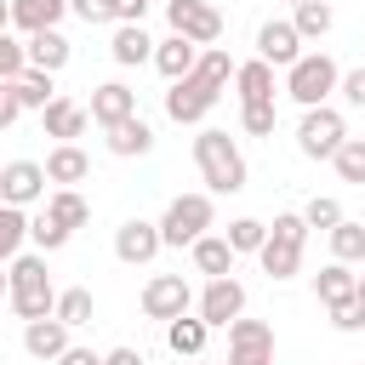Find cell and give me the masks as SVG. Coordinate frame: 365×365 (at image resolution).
I'll return each mask as SVG.
<instances>
[{"label": "cell", "mask_w": 365, "mask_h": 365, "mask_svg": "<svg viewBox=\"0 0 365 365\" xmlns=\"http://www.w3.org/2000/svg\"><path fill=\"white\" fill-rule=\"evenodd\" d=\"M6 285H11V314H17L23 325H34V319H57V297H63V291H51L40 257H11Z\"/></svg>", "instance_id": "6da1fadb"}, {"label": "cell", "mask_w": 365, "mask_h": 365, "mask_svg": "<svg viewBox=\"0 0 365 365\" xmlns=\"http://www.w3.org/2000/svg\"><path fill=\"white\" fill-rule=\"evenodd\" d=\"M194 165H200L211 194H240L245 188V154L228 131H200L194 137Z\"/></svg>", "instance_id": "7a4b0ae2"}, {"label": "cell", "mask_w": 365, "mask_h": 365, "mask_svg": "<svg viewBox=\"0 0 365 365\" xmlns=\"http://www.w3.org/2000/svg\"><path fill=\"white\" fill-rule=\"evenodd\" d=\"M285 91H291L302 108H325V97H331V91H342V68H336L325 51H308L302 63H291V68H285Z\"/></svg>", "instance_id": "3957f363"}, {"label": "cell", "mask_w": 365, "mask_h": 365, "mask_svg": "<svg viewBox=\"0 0 365 365\" xmlns=\"http://www.w3.org/2000/svg\"><path fill=\"white\" fill-rule=\"evenodd\" d=\"M205 228H211V194H177L165 205V217H160L165 245H200Z\"/></svg>", "instance_id": "277c9868"}, {"label": "cell", "mask_w": 365, "mask_h": 365, "mask_svg": "<svg viewBox=\"0 0 365 365\" xmlns=\"http://www.w3.org/2000/svg\"><path fill=\"white\" fill-rule=\"evenodd\" d=\"M348 143V125L336 108H302V125H297V148L308 160H336Z\"/></svg>", "instance_id": "5b68a950"}, {"label": "cell", "mask_w": 365, "mask_h": 365, "mask_svg": "<svg viewBox=\"0 0 365 365\" xmlns=\"http://www.w3.org/2000/svg\"><path fill=\"white\" fill-rule=\"evenodd\" d=\"M165 23H171V34H182L194 46H217L222 40V11L211 0H165Z\"/></svg>", "instance_id": "8992f818"}, {"label": "cell", "mask_w": 365, "mask_h": 365, "mask_svg": "<svg viewBox=\"0 0 365 365\" xmlns=\"http://www.w3.org/2000/svg\"><path fill=\"white\" fill-rule=\"evenodd\" d=\"M217 86L211 80H200V74H188V80H171V91H165V114L177 120V125H200L211 108H217Z\"/></svg>", "instance_id": "52a82bcc"}, {"label": "cell", "mask_w": 365, "mask_h": 365, "mask_svg": "<svg viewBox=\"0 0 365 365\" xmlns=\"http://www.w3.org/2000/svg\"><path fill=\"white\" fill-rule=\"evenodd\" d=\"M188 302H194V291H188V279L182 274H154L148 285H143V314L148 319H182L188 314Z\"/></svg>", "instance_id": "ba28073f"}, {"label": "cell", "mask_w": 365, "mask_h": 365, "mask_svg": "<svg viewBox=\"0 0 365 365\" xmlns=\"http://www.w3.org/2000/svg\"><path fill=\"white\" fill-rule=\"evenodd\" d=\"M257 57H262V63H274V68H291V63H302L308 51H302V34H297V23H285V17H268V23L257 29Z\"/></svg>", "instance_id": "9c48e42d"}, {"label": "cell", "mask_w": 365, "mask_h": 365, "mask_svg": "<svg viewBox=\"0 0 365 365\" xmlns=\"http://www.w3.org/2000/svg\"><path fill=\"white\" fill-rule=\"evenodd\" d=\"M160 245H165L160 222H143V217H131V222H120V228H114V257H120V262H131V268L154 262V257H160Z\"/></svg>", "instance_id": "30bf717a"}, {"label": "cell", "mask_w": 365, "mask_h": 365, "mask_svg": "<svg viewBox=\"0 0 365 365\" xmlns=\"http://www.w3.org/2000/svg\"><path fill=\"white\" fill-rule=\"evenodd\" d=\"M200 319L205 325H234V319H245V285L228 274V279H211L205 291H200Z\"/></svg>", "instance_id": "8fae6325"}, {"label": "cell", "mask_w": 365, "mask_h": 365, "mask_svg": "<svg viewBox=\"0 0 365 365\" xmlns=\"http://www.w3.org/2000/svg\"><path fill=\"white\" fill-rule=\"evenodd\" d=\"M46 165H34V160H11L6 171H0V200L6 205H34L40 194H46Z\"/></svg>", "instance_id": "7c38bea8"}, {"label": "cell", "mask_w": 365, "mask_h": 365, "mask_svg": "<svg viewBox=\"0 0 365 365\" xmlns=\"http://www.w3.org/2000/svg\"><path fill=\"white\" fill-rule=\"evenodd\" d=\"M91 120H97L103 131H114V125L137 120V91H131V86H120V80L97 86V91H91Z\"/></svg>", "instance_id": "4fadbf2b"}, {"label": "cell", "mask_w": 365, "mask_h": 365, "mask_svg": "<svg viewBox=\"0 0 365 365\" xmlns=\"http://www.w3.org/2000/svg\"><path fill=\"white\" fill-rule=\"evenodd\" d=\"M63 11H74L68 0H11V29L17 34H46L63 23Z\"/></svg>", "instance_id": "5bb4252c"}, {"label": "cell", "mask_w": 365, "mask_h": 365, "mask_svg": "<svg viewBox=\"0 0 365 365\" xmlns=\"http://www.w3.org/2000/svg\"><path fill=\"white\" fill-rule=\"evenodd\" d=\"M154 51H160V46H154V40L143 34V23H120V29H114V40H108V57H114L120 68L154 63Z\"/></svg>", "instance_id": "9a60e30c"}, {"label": "cell", "mask_w": 365, "mask_h": 365, "mask_svg": "<svg viewBox=\"0 0 365 365\" xmlns=\"http://www.w3.org/2000/svg\"><path fill=\"white\" fill-rule=\"evenodd\" d=\"M200 51H205V46H194V40L171 34V40H160V51H154V68H160L165 80H188V74L200 68Z\"/></svg>", "instance_id": "2e32d148"}, {"label": "cell", "mask_w": 365, "mask_h": 365, "mask_svg": "<svg viewBox=\"0 0 365 365\" xmlns=\"http://www.w3.org/2000/svg\"><path fill=\"white\" fill-rule=\"evenodd\" d=\"M23 348L34 359H63L68 354V325L63 319H34V325H23Z\"/></svg>", "instance_id": "e0dca14e"}, {"label": "cell", "mask_w": 365, "mask_h": 365, "mask_svg": "<svg viewBox=\"0 0 365 365\" xmlns=\"http://www.w3.org/2000/svg\"><path fill=\"white\" fill-rule=\"evenodd\" d=\"M40 120H46V137H57V143H74V137L86 131V120H91V108H80L74 97H57V103H51V108H46Z\"/></svg>", "instance_id": "ac0fdd59"}, {"label": "cell", "mask_w": 365, "mask_h": 365, "mask_svg": "<svg viewBox=\"0 0 365 365\" xmlns=\"http://www.w3.org/2000/svg\"><path fill=\"white\" fill-rule=\"evenodd\" d=\"M46 177H51V182H63V188L86 182V177H91V160H86V148H74V143H57V148L46 154Z\"/></svg>", "instance_id": "d6986e66"}, {"label": "cell", "mask_w": 365, "mask_h": 365, "mask_svg": "<svg viewBox=\"0 0 365 365\" xmlns=\"http://www.w3.org/2000/svg\"><path fill=\"white\" fill-rule=\"evenodd\" d=\"M314 297H319L325 308H342V302H354V297H359V279L348 274V262H331V268H319V274H314Z\"/></svg>", "instance_id": "ffe728a7"}, {"label": "cell", "mask_w": 365, "mask_h": 365, "mask_svg": "<svg viewBox=\"0 0 365 365\" xmlns=\"http://www.w3.org/2000/svg\"><path fill=\"white\" fill-rule=\"evenodd\" d=\"M234 86H240V108H251V103H274V63H240V74H234Z\"/></svg>", "instance_id": "44dd1931"}, {"label": "cell", "mask_w": 365, "mask_h": 365, "mask_svg": "<svg viewBox=\"0 0 365 365\" xmlns=\"http://www.w3.org/2000/svg\"><path fill=\"white\" fill-rule=\"evenodd\" d=\"M234 257H240V251L228 245V234H222V240H217V234H205V240L194 245V268H200V274H211V279H228V274H234Z\"/></svg>", "instance_id": "7402d4cb"}, {"label": "cell", "mask_w": 365, "mask_h": 365, "mask_svg": "<svg viewBox=\"0 0 365 365\" xmlns=\"http://www.w3.org/2000/svg\"><path fill=\"white\" fill-rule=\"evenodd\" d=\"M228 354H274V325L268 319H234L228 325Z\"/></svg>", "instance_id": "603a6c76"}, {"label": "cell", "mask_w": 365, "mask_h": 365, "mask_svg": "<svg viewBox=\"0 0 365 365\" xmlns=\"http://www.w3.org/2000/svg\"><path fill=\"white\" fill-rule=\"evenodd\" d=\"M148 148H154V131H148V120H143V114L108 131V154H120V160H137V154H148Z\"/></svg>", "instance_id": "cb8c5ba5"}, {"label": "cell", "mask_w": 365, "mask_h": 365, "mask_svg": "<svg viewBox=\"0 0 365 365\" xmlns=\"http://www.w3.org/2000/svg\"><path fill=\"white\" fill-rule=\"evenodd\" d=\"M257 262H262V274H268V279H291V274L302 268V245H291V240H274V234H268V245L257 251Z\"/></svg>", "instance_id": "d4e9b609"}, {"label": "cell", "mask_w": 365, "mask_h": 365, "mask_svg": "<svg viewBox=\"0 0 365 365\" xmlns=\"http://www.w3.org/2000/svg\"><path fill=\"white\" fill-rule=\"evenodd\" d=\"M68 63V40L57 34V29H46V34H29V68H46V74H57Z\"/></svg>", "instance_id": "484cf974"}, {"label": "cell", "mask_w": 365, "mask_h": 365, "mask_svg": "<svg viewBox=\"0 0 365 365\" xmlns=\"http://www.w3.org/2000/svg\"><path fill=\"white\" fill-rule=\"evenodd\" d=\"M205 331H211L205 319H188V314H182V319H171V325H165V342H171V354L200 359V354H205Z\"/></svg>", "instance_id": "4316f807"}, {"label": "cell", "mask_w": 365, "mask_h": 365, "mask_svg": "<svg viewBox=\"0 0 365 365\" xmlns=\"http://www.w3.org/2000/svg\"><path fill=\"white\" fill-rule=\"evenodd\" d=\"M11 97H17L23 108H40V114L57 103V91H51V74H46V68H29L23 80H11Z\"/></svg>", "instance_id": "83f0119b"}, {"label": "cell", "mask_w": 365, "mask_h": 365, "mask_svg": "<svg viewBox=\"0 0 365 365\" xmlns=\"http://www.w3.org/2000/svg\"><path fill=\"white\" fill-rule=\"evenodd\" d=\"M331 257H336V262H365V222H348V217H342V222L331 228Z\"/></svg>", "instance_id": "f1b7e54d"}, {"label": "cell", "mask_w": 365, "mask_h": 365, "mask_svg": "<svg viewBox=\"0 0 365 365\" xmlns=\"http://www.w3.org/2000/svg\"><path fill=\"white\" fill-rule=\"evenodd\" d=\"M46 211H51V217H57V222H63L68 234H74V228H86V217H91V205H86V200H80L74 188H57V194L46 200Z\"/></svg>", "instance_id": "f546056e"}, {"label": "cell", "mask_w": 365, "mask_h": 365, "mask_svg": "<svg viewBox=\"0 0 365 365\" xmlns=\"http://www.w3.org/2000/svg\"><path fill=\"white\" fill-rule=\"evenodd\" d=\"M91 314H97V302H91V291L86 285H68L63 297H57V319L74 331V325H91Z\"/></svg>", "instance_id": "4dcf8cb0"}, {"label": "cell", "mask_w": 365, "mask_h": 365, "mask_svg": "<svg viewBox=\"0 0 365 365\" xmlns=\"http://www.w3.org/2000/svg\"><path fill=\"white\" fill-rule=\"evenodd\" d=\"M291 23H297V34H302V40H325L336 17H331V6H325V0H308V6H297V17H291Z\"/></svg>", "instance_id": "1f68e13d"}, {"label": "cell", "mask_w": 365, "mask_h": 365, "mask_svg": "<svg viewBox=\"0 0 365 365\" xmlns=\"http://www.w3.org/2000/svg\"><path fill=\"white\" fill-rule=\"evenodd\" d=\"M194 74H200V80H211V86L222 91V86H228V80H234L240 68H234V57H228L222 46H205V51H200V68H194Z\"/></svg>", "instance_id": "d6a6232c"}, {"label": "cell", "mask_w": 365, "mask_h": 365, "mask_svg": "<svg viewBox=\"0 0 365 365\" xmlns=\"http://www.w3.org/2000/svg\"><path fill=\"white\" fill-rule=\"evenodd\" d=\"M23 74H29V40L6 34V40H0V80L11 86V80H23Z\"/></svg>", "instance_id": "836d02e7"}, {"label": "cell", "mask_w": 365, "mask_h": 365, "mask_svg": "<svg viewBox=\"0 0 365 365\" xmlns=\"http://www.w3.org/2000/svg\"><path fill=\"white\" fill-rule=\"evenodd\" d=\"M23 240H29V217H23V205H6L0 211V257H17Z\"/></svg>", "instance_id": "e575fe53"}, {"label": "cell", "mask_w": 365, "mask_h": 365, "mask_svg": "<svg viewBox=\"0 0 365 365\" xmlns=\"http://www.w3.org/2000/svg\"><path fill=\"white\" fill-rule=\"evenodd\" d=\"M228 245H234V251H262V245H268V222L234 217V222H228Z\"/></svg>", "instance_id": "d590c367"}, {"label": "cell", "mask_w": 365, "mask_h": 365, "mask_svg": "<svg viewBox=\"0 0 365 365\" xmlns=\"http://www.w3.org/2000/svg\"><path fill=\"white\" fill-rule=\"evenodd\" d=\"M29 240H34L40 251H63V245H68V228H63L51 211H40V217L29 222Z\"/></svg>", "instance_id": "8d00e7d4"}, {"label": "cell", "mask_w": 365, "mask_h": 365, "mask_svg": "<svg viewBox=\"0 0 365 365\" xmlns=\"http://www.w3.org/2000/svg\"><path fill=\"white\" fill-rule=\"evenodd\" d=\"M331 165H336V177H342V182H365V137H348V143H342V154H336Z\"/></svg>", "instance_id": "74e56055"}, {"label": "cell", "mask_w": 365, "mask_h": 365, "mask_svg": "<svg viewBox=\"0 0 365 365\" xmlns=\"http://www.w3.org/2000/svg\"><path fill=\"white\" fill-rule=\"evenodd\" d=\"M240 125H245L251 137H274L279 114H274V103H251V108H240Z\"/></svg>", "instance_id": "f35d334b"}, {"label": "cell", "mask_w": 365, "mask_h": 365, "mask_svg": "<svg viewBox=\"0 0 365 365\" xmlns=\"http://www.w3.org/2000/svg\"><path fill=\"white\" fill-rule=\"evenodd\" d=\"M80 23H120V0H68Z\"/></svg>", "instance_id": "ab89813d"}, {"label": "cell", "mask_w": 365, "mask_h": 365, "mask_svg": "<svg viewBox=\"0 0 365 365\" xmlns=\"http://www.w3.org/2000/svg\"><path fill=\"white\" fill-rule=\"evenodd\" d=\"M302 217H308V228H325V234H331V228L342 222V205L319 194V200H308V211H302Z\"/></svg>", "instance_id": "60d3db41"}, {"label": "cell", "mask_w": 365, "mask_h": 365, "mask_svg": "<svg viewBox=\"0 0 365 365\" xmlns=\"http://www.w3.org/2000/svg\"><path fill=\"white\" fill-rule=\"evenodd\" d=\"M331 325H336V331H365V302L354 297V302H342V308H331Z\"/></svg>", "instance_id": "b9f144b4"}, {"label": "cell", "mask_w": 365, "mask_h": 365, "mask_svg": "<svg viewBox=\"0 0 365 365\" xmlns=\"http://www.w3.org/2000/svg\"><path fill=\"white\" fill-rule=\"evenodd\" d=\"M342 97H348L354 108H365V68H348V74H342Z\"/></svg>", "instance_id": "7bdbcfd3"}, {"label": "cell", "mask_w": 365, "mask_h": 365, "mask_svg": "<svg viewBox=\"0 0 365 365\" xmlns=\"http://www.w3.org/2000/svg\"><path fill=\"white\" fill-rule=\"evenodd\" d=\"M17 114H23V103L11 97V86L0 91V125H17Z\"/></svg>", "instance_id": "ee69618b"}, {"label": "cell", "mask_w": 365, "mask_h": 365, "mask_svg": "<svg viewBox=\"0 0 365 365\" xmlns=\"http://www.w3.org/2000/svg\"><path fill=\"white\" fill-rule=\"evenodd\" d=\"M103 365H148V359H143L137 348H108V354H103Z\"/></svg>", "instance_id": "f6af8a7d"}, {"label": "cell", "mask_w": 365, "mask_h": 365, "mask_svg": "<svg viewBox=\"0 0 365 365\" xmlns=\"http://www.w3.org/2000/svg\"><path fill=\"white\" fill-rule=\"evenodd\" d=\"M148 17V0H120V23H143Z\"/></svg>", "instance_id": "bcb514c9"}, {"label": "cell", "mask_w": 365, "mask_h": 365, "mask_svg": "<svg viewBox=\"0 0 365 365\" xmlns=\"http://www.w3.org/2000/svg\"><path fill=\"white\" fill-rule=\"evenodd\" d=\"M57 365H103V354H91V348H68Z\"/></svg>", "instance_id": "7dc6e473"}, {"label": "cell", "mask_w": 365, "mask_h": 365, "mask_svg": "<svg viewBox=\"0 0 365 365\" xmlns=\"http://www.w3.org/2000/svg\"><path fill=\"white\" fill-rule=\"evenodd\" d=\"M228 365H274V354H228Z\"/></svg>", "instance_id": "c3c4849f"}, {"label": "cell", "mask_w": 365, "mask_h": 365, "mask_svg": "<svg viewBox=\"0 0 365 365\" xmlns=\"http://www.w3.org/2000/svg\"><path fill=\"white\" fill-rule=\"evenodd\" d=\"M359 302H365V279H359Z\"/></svg>", "instance_id": "681fc988"}, {"label": "cell", "mask_w": 365, "mask_h": 365, "mask_svg": "<svg viewBox=\"0 0 365 365\" xmlns=\"http://www.w3.org/2000/svg\"><path fill=\"white\" fill-rule=\"evenodd\" d=\"M291 6H308V0H291Z\"/></svg>", "instance_id": "f907efd6"}, {"label": "cell", "mask_w": 365, "mask_h": 365, "mask_svg": "<svg viewBox=\"0 0 365 365\" xmlns=\"http://www.w3.org/2000/svg\"><path fill=\"white\" fill-rule=\"evenodd\" d=\"M194 365H211V359H194Z\"/></svg>", "instance_id": "816d5d0a"}]
</instances>
